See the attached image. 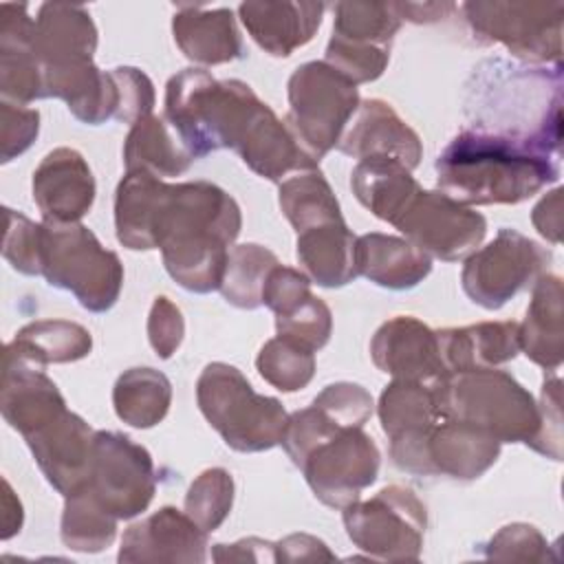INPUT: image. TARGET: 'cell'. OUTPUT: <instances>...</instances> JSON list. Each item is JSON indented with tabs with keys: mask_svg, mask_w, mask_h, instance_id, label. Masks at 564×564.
<instances>
[{
	"mask_svg": "<svg viewBox=\"0 0 564 564\" xmlns=\"http://www.w3.org/2000/svg\"><path fill=\"white\" fill-rule=\"evenodd\" d=\"M31 189L46 223H79L90 212L97 194L88 161L66 145L51 150L40 161Z\"/></svg>",
	"mask_w": 564,
	"mask_h": 564,
	"instance_id": "obj_17",
	"label": "cell"
},
{
	"mask_svg": "<svg viewBox=\"0 0 564 564\" xmlns=\"http://www.w3.org/2000/svg\"><path fill=\"white\" fill-rule=\"evenodd\" d=\"M192 163L194 159L163 117L148 115L130 126L123 141L126 172L143 170L156 178H170L185 174Z\"/></svg>",
	"mask_w": 564,
	"mask_h": 564,
	"instance_id": "obj_30",
	"label": "cell"
},
{
	"mask_svg": "<svg viewBox=\"0 0 564 564\" xmlns=\"http://www.w3.org/2000/svg\"><path fill=\"white\" fill-rule=\"evenodd\" d=\"M7 229L2 238V256L11 264V269L24 275L42 273V223H33L24 214L4 207Z\"/></svg>",
	"mask_w": 564,
	"mask_h": 564,
	"instance_id": "obj_43",
	"label": "cell"
},
{
	"mask_svg": "<svg viewBox=\"0 0 564 564\" xmlns=\"http://www.w3.org/2000/svg\"><path fill=\"white\" fill-rule=\"evenodd\" d=\"M551 258L540 242L502 227L489 245L465 258L460 286L474 304L498 311L529 289L549 269Z\"/></svg>",
	"mask_w": 564,
	"mask_h": 564,
	"instance_id": "obj_10",
	"label": "cell"
},
{
	"mask_svg": "<svg viewBox=\"0 0 564 564\" xmlns=\"http://www.w3.org/2000/svg\"><path fill=\"white\" fill-rule=\"evenodd\" d=\"M441 386V383H438ZM438 386L392 379L377 403V414L390 441L421 438L443 419Z\"/></svg>",
	"mask_w": 564,
	"mask_h": 564,
	"instance_id": "obj_29",
	"label": "cell"
},
{
	"mask_svg": "<svg viewBox=\"0 0 564 564\" xmlns=\"http://www.w3.org/2000/svg\"><path fill=\"white\" fill-rule=\"evenodd\" d=\"M117 522L119 520L93 496L86 482L64 496L59 535L70 551L99 553L108 549L115 542Z\"/></svg>",
	"mask_w": 564,
	"mask_h": 564,
	"instance_id": "obj_35",
	"label": "cell"
},
{
	"mask_svg": "<svg viewBox=\"0 0 564 564\" xmlns=\"http://www.w3.org/2000/svg\"><path fill=\"white\" fill-rule=\"evenodd\" d=\"M163 181L150 172L132 170L115 192V234L132 251L152 249V216Z\"/></svg>",
	"mask_w": 564,
	"mask_h": 564,
	"instance_id": "obj_32",
	"label": "cell"
},
{
	"mask_svg": "<svg viewBox=\"0 0 564 564\" xmlns=\"http://www.w3.org/2000/svg\"><path fill=\"white\" fill-rule=\"evenodd\" d=\"M185 335V319L181 308L165 295L154 297L148 315V339L161 359H170Z\"/></svg>",
	"mask_w": 564,
	"mask_h": 564,
	"instance_id": "obj_48",
	"label": "cell"
},
{
	"mask_svg": "<svg viewBox=\"0 0 564 564\" xmlns=\"http://www.w3.org/2000/svg\"><path fill=\"white\" fill-rule=\"evenodd\" d=\"M110 75L117 86L115 121L132 126L141 117L152 115V108L156 101L154 84L143 70L134 66H117V68H110Z\"/></svg>",
	"mask_w": 564,
	"mask_h": 564,
	"instance_id": "obj_45",
	"label": "cell"
},
{
	"mask_svg": "<svg viewBox=\"0 0 564 564\" xmlns=\"http://www.w3.org/2000/svg\"><path fill=\"white\" fill-rule=\"evenodd\" d=\"M324 2H242L238 15L251 40L273 57H289L308 44L322 24Z\"/></svg>",
	"mask_w": 564,
	"mask_h": 564,
	"instance_id": "obj_21",
	"label": "cell"
},
{
	"mask_svg": "<svg viewBox=\"0 0 564 564\" xmlns=\"http://www.w3.org/2000/svg\"><path fill=\"white\" fill-rule=\"evenodd\" d=\"M436 187L460 205H518L560 176L557 159L535 143L465 128L438 154Z\"/></svg>",
	"mask_w": 564,
	"mask_h": 564,
	"instance_id": "obj_2",
	"label": "cell"
},
{
	"mask_svg": "<svg viewBox=\"0 0 564 564\" xmlns=\"http://www.w3.org/2000/svg\"><path fill=\"white\" fill-rule=\"evenodd\" d=\"M196 403L207 423L236 452H267L282 443L289 414L275 397L253 390L247 377L225 361H212L196 381Z\"/></svg>",
	"mask_w": 564,
	"mask_h": 564,
	"instance_id": "obj_5",
	"label": "cell"
},
{
	"mask_svg": "<svg viewBox=\"0 0 564 564\" xmlns=\"http://www.w3.org/2000/svg\"><path fill=\"white\" fill-rule=\"evenodd\" d=\"M289 112L284 123L300 148L319 163L337 148L359 108L357 86L326 62H306L286 84Z\"/></svg>",
	"mask_w": 564,
	"mask_h": 564,
	"instance_id": "obj_7",
	"label": "cell"
},
{
	"mask_svg": "<svg viewBox=\"0 0 564 564\" xmlns=\"http://www.w3.org/2000/svg\"><path fill=\"white\" fill-rule=\"evenodd\" d=\"M2 522H4V531H2V540H9L11 535H15L22 527V505L20 500L13 496L9 480H4V496H2Z\"/></svg>",
	"mask_w": 564,
	"mask_h": 564,
	"instance_id": "obj_53",
	"label": "cell"
},
{
	"mask_svg": "<svg viewBox=\"0 0 564 564\" xmlns=\"http://www.w3.org/2000/svg\"><path fill=\"white\" fill-rule=\"evenodd\" d=\"M313 405H317L341 427H364L375 410L370 392L359 383L350 381H337L326 386L313 399Z\"/></svg>",
	"mask_w": 564,
	"mask_h": 564,
	"instance_id": "obj_44",
	"label": "cell"
},
{
	"mask_svg": "<svg viewBox=\"0 0 564 564\" xmlns=\"http://www.w3.org/2000/svg\"><path fill=\"white\" fill-rule=\"evenodd\" d=\"M172 35L181 53L203 66H218L245 55L234 11L181 4L172 15Z\"/></svg>",
	"mask_w": 564,
	"mask_h": 564,
	"instance_id": "obj_22",
	"label": "cell"
},
{
	"mask_svg": "<svg viewBox=\"0 0 564 564\" xmlns=\"http://www.w3.org/2000/svg\"><path fill=\"white\" fill-rule=\"evenodd\" d=\"M117 560L200 564L207 560V533L185 511L161 507L123 531Z\"/></svg>",
	"mask_w": 564,
	"mask_h": 564,
	"instance_id": "obj_16",
	"label": "cell"
},
{
	"mask_svg": "<svg viewBox=\"0 0 564 564\" xmlns=\"http://www.w3.org/2000/svg\"><path fill=\"white\" fill-rule=\"evenodd\" d=\"M42 273L44 280L70 291L90 313L110 311L123 286V264L82 223L42 220Z\"/></svg>",
	"mask_w": 564,
	"mask_h": 564,
	"instance_id": "obj_6",
	"label": "cell"
},
{
	"mask_svg": "<svg viewBox=\"0 0 564 564\" xmlns=\"http://www.w3.org/2000/svg\"><path fill=\"white\" fill-rule=\"evenodd\" d=\"M333 11L335 20L330 37L357 46L392 48V40L401 26V18L392 2H337Z\"/></svg>",
	"mask_w": 564,
	"mask_h": 564,
	"instance_id": "obj_37",
	"label": "cell"
},
{
	"mask_svg": "<svg viewBox=\"0 0 564 564\" xmlns=\"http://www.w3.org/2000/svg\"><path fill=\"white\" fill-rule=\"evenodd\" d=\"M441 414L469 423L500 443H527L540 432L533 394L507 370L478 368L452 372L438 386Z\"/></svg>",
	"mask_w": 564,
	"mask_h": 564,
	"instance_id": "obj_4",
	"label": "cell"
},
{
	"mask_svg": "<svg viewBox=\"0 0 564 564\" xmlns=\"http://www.w3.org/2000/svg\"><path fill=\"white\" fill-rule=\"evenodd\" d=\"M441 359L447 372L498 368L520 352L518 322H478L436 330Z\"/></svg>",
	"mask_w": 564,
	"mask_h": 564,
	"instance_id": "obj_23",
	"label": "cell"
},
{
	"mask_svg": "<svg viewBox=\"0 0 564 564\" xmlns=\"http://www.w3.org/2000/svg\"><path fill=\"white\" fill-rule=\"evenodd\" d=\"M172 403L170 379L154 368H130L119 375L112 388L117 416L130 427L148 430L159 425Z\"/></svg>",
	"mask_w": 564,
	"mask_h": 564,
	"instance_id": "obj_33",
	"label": "cell"
},
{
	"mask_svg": "<svg viewBox=\"0 0 564 564\" xmlns=\"http://www.w3.org/2000/svg\"><path fill=\"white\" fill-rule=\"evenodd\" d=\"M86 485L117 520H132L143 513L154 498V460L150 452L130 436L97 430Z\"/></svg>",
	"mask_w": 564,
	"mask_h": 564,
	"instance_id": "obj_11",
	"label": "cell"
},
{
	"mask_svg": "<svg viewBox=\"0 0 564 564\" xmlns=\"http://www.w3.org/2000/svg\"><path fill=\"white\" fill-rule=\"evenodd\" d=\"M40 132L37 108L0 101V161L9 163L24 154Z\"/></svg>",
	"mask_w": 564,
	"mask_h": 564,
	"instance_id": "obj_46",
	"label": "cell"
},
{
	"mask_svg": "<svg viewBox=\"0 0 564 564\" xmlns=\"http://www.w3.org/2000/svg\"><path fill=\"white\" fill-rule=\"evenodd\" d=\"M93 438L95 430L68 408L24 436L40 471L62 496L73 494L88 480Z\"/></svg>",
	"mask_w": 564,
	"mask_h": 564,
	"instance_id": "obj_14",
	"label": "cell"
},
{
	"mask_svg": "<svg viewBox=\"0 0 564 564\" xmlns=\"http://www.w3.org/2000/svg\"><path fill=\"white\" fill-rule=\"evenodd\" d=\"M350 542L372 560H419L427 527L425 505L410 487L388 485L341 509Z\"/></svg>",
	"mask_w": 564,
	"mask_h": 564,
	"instance_id": "obj_8",
	"label": "cell"
},
{
	"mask_svg": "<svg viewBox=\"0 0 564 564\" xmlns=\"http://www.w3.org/2000/svg\"><path fill=\"white\" fill-rule=\"evenodd\" d=\"M278 203L297 234L324 223L344 220L339 200L319 170H306L284 178Z\"/></svg>",
	"mask_w": 564,
	"mask_h": 564,
	"instance_id": "obj_34",
	"label": "cell"
},
{
	"mask_svg": "<svg viewBox=\"0 0 564 564\" xmlns=\"http://www.w3.org/2000/svg\"><path fill=\"white\" fill-rule=\"evenodd\" d=\"M278 562H319L335 560V553L315 535L308 533H291L275 542Z\"/></svg>",
	"mask_w": 564,
	"mask_h": 564,
	"instance_id": "obj_50",
	"label": "cell"
},
{
	"mask_svg": "<svg viewBox=\"0 0 564 564\" xmlns=\"http://www.w3.org/2000/svg\"><path fill=\"white\" fill-rule=\"evenodd\" d=\"M370 357L381 372L394 379L438 386L449 375L441 359L436 330L412 315L383 322L370 339Z\"/></svg>",
	"mask_w": 564,
	"mask_h": 564,
	"instance_id": "obj_15",
	"label": "cell"
},
{
	"mask_svg": "<svg viewBox=\"0 0 564 564\" xmlns=\"http://www.w3.org/2000/svg\"><path fill=\"white\" fill-rule=\"evenodd\" d=\"M463 13L485 44L500 42L524 62L562 64L564 2L476 0L465 2Z\"/></svg>",
	"mask_w": 564,
	"mask_h": 564,
	"instance_id": "obj_9",
	"label": "cell"
},
{
	"mask_svg": "<svg viewBox=\"0 0 564 564\" xmlns=\"http://www.w3.org/2000/svg\"><path fill=\"white\" fill-rule=\"evenodd\" d=\"M311 295V278L293 267L275 264L262 286V304L275 315H284Z\"/></svg>",
	"mask_w": 564,
	"mask_h": 564,
	"instance_id": "obj_47",
	"label": "cell"
},
{
	"mask_svg": "<svg viewBox=\"0 0 564 564\" xmlns=\"http://www.w3.org/2000/svg\"><path fill=\"white\" fill-rule=\"evenodd\" d=\"M275 264H280V260L271 249L256 242L236 245L229 249L218 291L231 306L253 311L262 306V286Z\"/></svg>",
	"mask_w": 564,
	"mask_h": 564,
	"instance_id": "obj_36",
	"label": "cell"
},
{
	"mask_svg": "<svg viewBox=\"0 0 564 564\" xmlns=\"http://www.w3.org/2000/svg\"><path fill=\"white\" fill-rule=\"evenodd\" d=\"M31 51L44 73L93 62L97 51V26L82 4L44 2L33 24Z\"/></svg>",
	"mask_w": 564,
	"mask_h": 564,
	"instance_id": "obj_19",
	"label": "cell"
},
{
	"mask_svg": "<svg viewBox=\"0 0 564 564\" xmlns=\"http://www.w3.org/2000/svg\"><path fill=\"white\" fill-rule=\"evenodd\" d=\"M214 562H278L275 544L262 538H242L234 544H214Z\"/></svg>",
	"mask_w": 564,
	"mask_h": 564,
	"instance_id": "obj_51",
	"label": "cell"
},
{
	"mask_svg": "<svg viewBox=\"0 0 564 564\" xmlns=\"http://www.w3.org/2000/svg\"><path fill=\"white\" fill-rule=\"evenodd\" d=\"M4 350L46 368L48 364H70L88 357L93 350V335L77 322L37 319L22 326Z\"/></svg>",
	"mask_w": 564,
	"mask_h": 564,
	"instance_id": "obj_31",
	"label": "cell"
},
{
	"mask_svg": "<svg viewBox=\"0 0 564 564\" xmlns=\"http://www.w3.org/2000/svg\"><path fill=\"white\" fill-rule=\"evenodd\" d=\"M0 93L18 106L44 99V68L31 42H0Z\"/></svg>",
	"mask_w": 564,
	"mask_h": 564,
	"instance_id": "obj_39",
	"label": "cell"
},
{
	"mask_svg": "<svg viewBox=\"0 0 564 564\" xmlns=\"http://www.w3.org/2000/svg\"><path fill=\"white\" fill-rule=\"evenodd\" d=\"M355 247L357 236L348 229L346 220H335L300 231L295 256L313 282L324 289H339L359 275Z\"/></svg>",
	"mask_w": 564,
	"mask_h": 564,
	"instance_id": "obj_27",
	"label": "cell"
},
{
	"mask_svg": "<svg viewBox=\"0 0 564 564\" xmlns=\"http://www.w3.org/2000/svg\"><path fill=\"white\" fill-rule=\"evenodd\" d=\"M531 220L535 225V229L551 240L553 245L560 242V234H562V189H553L549 192L535 207L531 214Z\"/></svg>",
	"mask_w": 564,
	"mask_h": 564,
	"instance_id": "obj_52",
	"label": "cell"
},
{
	"mask_svg": "<svg viewBox=\"0 0 564 564\" xmlns=\"http://www.w3.org/2000/svg\"><path fill=\"white\" fill-rule=\"evenodd\" d=\"M381 467V452L364 427H344L315 445L300 465L311 491L319 502L344 509L359 500Z\"/></svg>",
	"mask_w": 564,
	"mask_h": 564,
	"instance_id": "obj_12",
	"label": "cell"
},
{
	"mask_svg": "<svg viewBox=\"0 0 564 564\" xmlns=\"http://www.w3.org/2000/svg\"><path fill=\"white\" fill-rule=\"evenodd\" d=\"M275 330L278 335L291 337L317 352L330 339L333 313L322 297L311 293L289 313L275 315Z\"/></svg>",
	"mask_w": 564,
	"mask_h": 564,
	"instance_id": "obj_41",
	"label": "cell"
},
{
	"mask_svg": "<svg viewBox=\"0 0 564 564\" xmlns=\"http://www.w3.org/2000/svg\"><path fill=\"white\" fill-rule=\"evenodd\" d=\"M242 227L234 196L209 181L163 183L152 216V249L170 278L192 293L220 289L229 247Z\"/></svg>",
	"mask_w": 564,
	"mask_h": 564,
	"instance_id": "obj_1",
	"label": "cell"
},
{
	"mask_svg": "<svg viewBox=\"0 0 564 564\" xmlns=\"http://www.w3.org/2000/svg\"><path fill=\"white\" fill-rule=\"evenodd\" d=\"M392 227L430 258L458 262L480 247L487 234V218L441 189H421Z\"/></svg>",
	"mask_w": 564,
	"mask_h": 564,
	"instance_id": "obj_13",
	"label": "cell"
},
{
	"mask_svg": "<svg viewBox=\"0 0 564 564\" xmlns=\"http://www.w3.org/2000/svg\"><path fill=\"white\" fill-rule=\"evenodd\" d=\"M500 447V441L469 423L441 419L427 436V460L434 476L476 480L498 460Z\"/></svg>",
	"mask_w": 564,
	"mask_h": 564,
	"instance_id": "obj_24",
	"label": "cell"
},
{
	"mask_svg": "<svg viewBox=\"0 0 564 564\" xmlns=\"http://www.w3.org/2000/svg\"><path fill=\"white\" fill-rule=\"evenodd\" d=\"M564 289L555 273H542L533 282L531 302L520 324V350L540 368L555 372L564 359Z\"/></svg>",
	"mask_w": 564,
	"mask_h": 564,
	"instance_id": "obj_26",
	"label": "cell"
},
{
	"mask_svg": "<svg viewBox=\"0 0 564 564\" xmlns=\"http://www.w3.org/2000/svg\"><path fill=\"white\" fill-rule=\"evenodd\" d=\"M256 368L260 377L280 392H297L306 388L315 375V350L291 337L275 335L260 348Z\"/></svg>",
	"mask_w": 564,
	"mask_h": 564,
	"instance_id": "obj_38",
	"label": "cell"
},
{
	"mask_svg": "<svg viewBox=\"0 0 564 564\" xmlns=\"http://www.w3.org/2000/svg\"><path fill=\"white\" fill-rule=\"evenodd\" d=\"M260 101L240 79H216L205 68H183L167 79L163 119L196 161L223 148L236 150Z\"/></svg>",
	"mask_w": 564,
	"mask_h": 564,
	"instance_id": "obj_3",
	"label": "cell"
},
{
	"mask_svg": "<svg viewBox=\"0 0 564 564\" xmlns=\"http://www.w3.org/2000/svg\"><path fill=\"white\" fill-rule=\"evenodd\" d=\"M482 555L487 560L502 562H551V546L546 538L533 527L524 522H513L494 533L485 544H480Z\"/></svg>",
	"mask_w": 564,
	"mask_h": 564,
	"instance_id": "obj_42",
	"label": "cell"
},
{
	"mask_svg": "<svg viewBox=\"0 0 564 564\" xmlns=\"http://www.w3.org/2000/svg\"><path fill=\"white\" fill-rule=\"evenodd\" d=\"M357 273L390 291L419 286L432 271V258L408 238L370 231L357 236Z\"/></svg>",
	"mask_w": 564,
	"mask_h": 564,
	"instance_id": "obj_25",
	"label": "cell"
},
{
	"mask_svg": "<svg viewBox=\"0 0 564 564\" xmlns=\"http://www.w3.org/2000/svg\"><path fill=\"white\" fill-rule=\"evenodd\" d=\"M62 410H66V401L44 368L4 350L0 412L9 427L24 438Z\"/></svg>",
	"mask_w": 564,
	"mask_h": 564,
	"instance_id": "obj_20",
	"label": "cell"
},
{
	"mask_svg": "<svg viewBox=\"0 0 564 564\" xmlns=\"http://www.w3.org/2000/svg\"><path fill=\"white\" fill-rule=\"evenodd\" d=\"M234 505V478L223 467L200 471L185 494V513L205 531H216Z\"/></svg>",
	"mask_w": 564,
	"mask_h": 564,
	"instance_id": "obj_40",
	"label": "cell"
},
{
	"mask_svg": "<svg viewBox=\"0 0 564 564\" xmlns=\"http://www.w3.org/2000/svg\"><path fill=\"white\" fill-rule=\"evenodd\" d=\"M337 150L352 159L390 156L401 161L408 170H414L423 156V143L419 134L397 115V110L383 99H364L344 130Z\"/></svg>",
	"mask_w": 564,
	"mask_h": 564,
	"instance_id": "obj_18",
	"label": "cell"
},
{
	"mask_svg": "<svg viewBox=\"0 0 564 564\" xmlns=\"http://www.w3.org/2000/svg\"><path fill=\"white\" fill-rule=\"evenodd\" d=\"M350 187L372 216L390 225L423 189L412 170L390 156L361 159L350 174Z\"/></svg>",
	"mask_w": 564,
	"mask_h": 564,
	"instance_id": "obj_28",
	"label": "cell"
},
{
	"mask_svg": "<svg viewBox=\"0 0 564 564\" xmlns=\"http://www.w3.org/2000/svg\"><path fill=\"white\" fill-rule=\"evenodd\" d=\"M560 377L544 379L540 397V432L529 447L546 458L562 460V410H560Z\"/></svg>",
	"mask_w": 564,
	"mask_h": 564,
	"instance_id": "obj_49",
	"label": "cell"
}]
</instances>
